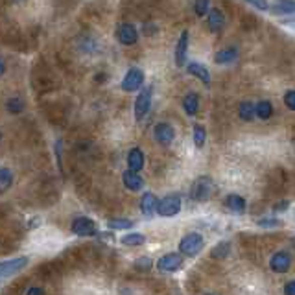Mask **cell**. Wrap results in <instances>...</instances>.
<instances>
[{
    "label": "cell",
    "mask_w": 295,
    "mask_h": 295,
    "mask_svg": "<svg viewBox=\"0 0 295 295\" xmlns=\"http://www.w3.org/2000/svg\"><path fill=\"white\" fill-rule=\"evenodd\" d=\"M257 225L258 227H279V225H282V221L275 220V218H264V220L257 221Z\"/></svg>",
    "instance_id": "32"
},
{
    "label": "cell",
    "mask_w": 295,
    "mask_h": 295,
    "mask_svg": "<svg viewBox=\"0 0 295 295\" xmlns=\"http://www.w3.org/2000/svg\"><path fill=\"white\" fill-rule=\"evenodd\" d=\"M273 114V105H271V102H268V100H264V102H258L257 103V116L262 118V120H268L269 116Z\"/></svg>",
    "instance_id": "22"
},
{
    "label": "cell",
    "mask_w": 295,
    "mask_h": 295,
    "mask_svg": "<svg viewBox=\"0 0 295 295\" xmlns=\"http://www.w3.org/2000/svg\"><path fill=\"white\" fill-rule=\"evenodd\" d=\"M238 113H240V116L244 118V120H253L255 114H257V105L253 102H242Z\"/></svg>",
    "instance_id": "21"
},
{
    "label": "cell",
    "mask_w": 295,
    "mask_h": 295,
    "mask_svg": "<svg viewBox=\"0 0 295 295\" xmlns=\"http://www.w3.org/2000/svg\"><path fill=\"white\" fill-rule=\"evenodd\" d=\"M188 72L192 76H196L198 80H201L205 83V87H209L210 85V74H209V70L205 69L203 65H199V63H190L187 67Z\"/></svg>",
    "instance_id": "17"
},
{
    "label": "cell",
    "mask_w": 295,
    "mask_h": 295,
    "mask_svg": "<svg viewBox=\"0 0 295 295\" xmlns=\"http://www.w3.org/2000/svg\"><path fill=\"white\" fill-rule=\"evenodd\" d=\"M209 295H212V293H209Z\"/></svg>",
    "instance_id": "39"
},
{
    "label": "cell",
    "mask_w": 295,
    "mask_h": 295,
    "mask_svg": "<svg viewBox=\"0 0 295 295\" xmlns=\"http://www.w3.org/2000/svg\"><path fill=\"white\" fill-rule=\"evenodd\" d=\"M275 11L280 13V15L295 13V2H279V4H275Z\"/></svg>",
    "instance_id": "28"
},
{
    "label": "cell",
    "mask_w": 295,
    "mask_h": 295,
    "mask_svg": "<svg viewBox=\"0 0 295 295\" xmlns=\"http://www.w3.org/2000/svg\"><path fill=\"white\" fill-rule=\"evenodd\" d=\"M225 205L227 209L236 212V214H242L246 210V199L242 198V196H238V194H229L225 198Z\"/></svg>",
    "instance_id": "16"
},
{
    "label": "cell",
    "mask_w": 295,
    "mask_h": 295,
    "mask_svg": "<svg viewBox=\"0 0 295 295\" xmlns=\"http://www.w3.org/2000/svg\"><path fill=\"white\" fill-rule=\"evenodd\" d=\"M187 50H188V32H183L175 46V65L183 67L185 59H187Z\"/></svg>",
    "instance_id": "15"
},
{
    "label": "cell",
    "mask_w": 295,
    "mask_h": 295,
    "mask_svg": "<svg viewBox=\"0 0 295 295\" xmlns=\"http://www.w3.org/2000/svg\"><path fill=\"white\" fill-rule=\"evenodd\" d=\"M146 242V236L140 234V232H131V234H126L122 238L124 246H142Z\"/></svg>",
    "instance_id": "23"
},
{
    "label": "cell",
    "mask_w": 295,
    "mask_h": 295,
    "mask_svg": "<svg viewBox=\"0 0 295 295\" xmlns=\"http://www.w3.org/2000/svg\"><path fill=\"white\" fill-rule=\"evenodd\" d=\"M290 266H291V257L286 251L275 253L273 257H271V260H269V268L275 273H286L290 269Z\"/></svg>",
    "instance_id": "8"
},
{
    "label": "cell",
    "mask_w": 295,
    "mask_h": 295,
    "mask_svg": "<svg viewBox=\"0 0 295 295\" xmlns=\"http://www.w3.org/2000/svg\"><path fill=\"white\" fill-rule=\"evenodd\" d=\"M26 295H44V291L41 288H30Z\"/></svg>",
    "instance_id": "38"
},
{
    "label": "cell",
    "mask_w": 295,
    "mask_h": 295,
    "mask_svg": "<svg viewBox=\"0 0 295 295\" xmlns=\"http://www.w3.org/2000/svg\"><path fill=\"white\" fill-rule=\"evenodd\" d=\"M151 107V87H146L135 100V116L137 120H142L146 114L150 113Z\"/></svg>",
    "instance_id": "5"
},
{
    "label": "cell",
    "mask_w": 295,
    "mask_h": 295,
    "mask_svg": "<svg viewBox=\"0 0 295 295\" xmlns=\"http://www.w3.org/2000/svg\"><path fill=\"white\" fill-rule=\"evenodd\" d=\"M153 137H155V140L161 146H170L173 137H175V131H173V128L170 124L161 122V124H157L155 129H153Z\"/></svg>",
    "instance_id": "7"
},
{
    "label": "cell",
    "mask_w": 295,
    "mask_h": 295,
    "mask_svg": "<svg viewBox=\"0 0 295 295\" xmlns=\"http://www.w3.org/2000/svg\"><path fill=\"white\" fill-rule=\"evenodd\" d=\"M116 37L122 44L129 46V44H135L139 41V33H137V28L133 24H122L116 30Z\"/></svg>",
    "instance_id": "11"
},
{
    "label": "cell",
    "mask_w": 295,
    "mask_h": 295,
    "mask_svg": "<svg viewBox=\"0 0 295 295\" xmlns=\"http://www.w3.org/2000/svg\"><path fill=\"white\" fill-rule=\"evenodd\" d=\"M284 295H295V280H290V282H286V286H284Z\"/></svg>",
    "instance_id": "34"
},
{
    "label": "cell",
    "mask_w": 295,
    "mask_h": 295,
    "mask_svg": "<svg viewBox=\"0 0 295 295\" xmlns=\"http://www.w3.org/2000/svg\"><path fill=\"white\" fill-rule=\"evenodd\" d=\"M181 266H183V258L181 255H175V253H168V255L159 258V262H157V268L161 269V271H168V273L177 271Z\"/></svg>",
    "instance_id": "10"
},
{
    "label": "cell",
    "mask_w": 295,
    "mask_h": 295,
    "mask_svg": "<svg viewBox=\"0 0 295 295\" xmlns=\"http://www.w3.org/2000/svg\"><path fill=\"white\" fill-rule=\"evenodd\" d=\"M236 57H238V52L234 48H225V50H220L216 54L214 61L218 65H229V63H234Z\"/></svg>",
    "instance_id": "19"
},
{
    "label": "cell",
    "mask_w": 295,
    "mask_h": 295,
    "mask_svg": "<svg viewBox=\"0 0 295 295\" xmlns=\"http://www.w3.org/2000/svg\"><path fill=\"white\" fill-rule=\"evenodd\" d=\"M122 181H124V187L128 188V190H131V192L142 190V187H144V179H142L137 172H131V170L124 172Z\"/></svg>",
    "instance_id": "13"
},
{
    "label": "cell",
    "mask_w": 295,
    "mask_h": 295,
    "mask_svg": "<svg viewBox=\"0 0 295 295\" xmlns=\"http://www.w3.org/2000/svg\"><path fill=\"white\" fill-rule=\"evenodd\" d=\"M61 144H63L61 140H57V142H55V157H57V164H59V168H61Z\"/></svg>",
    "instance_id": "36"
},
{
    "label": "cell",
    "mask_w": 295,
    "mask_h": 295,
    "mask_svg": "<svg viewBox=\"0 0 295 295\" xmlns=\"http://www.w3.org/2000/svg\"><path fill=\"white\" fill-rule=\"evenodd\" d=\"M251 6H255V8H258V10H268V2H251Z\"/></svg>",
    "instance_id": "37"
},
{
    "label": "cell",
    "mask_w": 295,
    "mask_h": 295,
    "mask_svg": "<svg viewBox=\"0 0 295 295\" xmlns=\"http://www.w3.org/2000/svg\"><path fill=\"white\" fill-rule=\"evenodd\" d=\"M288 201H280V203L275 205V212H284V210H288Z\"/></svg>",
    "instance_id": "35"
},
{
    "label": "cell",
    "mask_w": 295,
    "mask_h": 295,
    "mask_svg": "<svg viewBox=\"0 0 295 295\" xmlns=\"http://www.w3.org/2000/svg\"><path fill=\"white\" fill-rule=\"evenodd\" d=\"M205 246V240L203 236L199 234V232H190L179 242V249H181L183 255H187V257H196Z\"/></svg>",
    "instance_id": "2"
},
{
    "label": "cell",
    "mask_w": 295,
    "mask_h": 295,
    "mask_svg": "<svg viewBox=\"0 0 295 295\" xmlns=\"http://www.w3.org/2000/svg\"><path fill=\"white\" fill-rule=\"evenodd\" d=\"M179 210H181V198L179 196H166L159 201L157 214L162 216V218H172V216L179 214Z\"/></svg>",
    "instance_id": "3"
},
{
    "label": "cell",
    "mask_w": 295,
    "mask_h": 295,
    "mask_svg": "<svg viewBox=\"0 0 295 295\" xmlns=\"http://www.w3.org/2000/svg\"><path fill=\"white\" fill-rule=\"evenodd\" d=\"M28 260L26 257H21V258H13V260H6V262H2V266H0V273H2V279H8V277H11V275L19 273V271H22V269L28 266Z\"/></svg>",
    "instance_id": "6"
},
{
    "label": "cell",
    "mask_w": 295,
    "mask_h": 295,
    "mask_svg": "<svg viewBox=\"0 0 295 295\" xmlns=\"http://www.w3.org/2000/svg\"><path fill=\"white\" fill-rule=\"evenodd\" d=\"M72 232L78 236H94L96 234V225L91 218H76L72 221Z\"/></svg>",
    "instance_id": "9"
},
{
    "label": "cell",
    "mask_w": 295,
    "mask_h": 295,
    "mask_svg": "<svg viewBox=\"0 0 295 295\" xmlns=\"http://www.w3.org/2000/svg\"><path fill=\"white\" fill-rule=\"evenodd\" d=\"M223 13L220 10H210L209 11V26L212 32H220L223 28Z\"/></svg>",
    "instance_id": "20"
},
{
    "label": "cell",
    "mask_w": 295,
    "mask_h": 295,
    "mask_svg": "<svg viewBox=\"0 0 295 295\" xmlns=\"http://www.w3.org/2000/svg\"><path fill=\"white\" fill-rule=\"evenodd\" d=\"M128 166L131 172H140L144 168V153L139 148H133L128 153Z\"/></svg>",
    "instance_id": "14"
},
{
    "label": "cell",
    "mask_w": 295,
    "mask_h": 295,
    "mask_svg": "<svg viewBox=\"0 0 295 295\" xmlns=\"http://www.w3.org/2000/svg\"><path fill=\"white\" fill-rule=\"evenodd\" d=\"M11 183H13V172L10 168H2L0 170V188H2V192H6L10 188Z\"/></svg>",
    "instance_id": "25"
},
{
    "label": "cell",
    "mask_w": 295,
    "mask_h": 295,
    "mask_svg": "<svg viewBox=\"0 0 295 295\" xmlns=\"http://www.w3.org/2000/svg\"><path fill=\"white\" fill-rule=\"evenodd\" d=\"M214 194V183L210 177H199L190 188V198L194 201H207Z\"/></svg>",
    "instance_id": "1"
},
{
    "label": "cell",
    "mask_w": 295,
    "mask_h": 295,
    "mask_svg": "<svg viewBox=\"0 0 295 295\" xmlns=\"http://www.w3.org/2000/svg\"><path fill=\"white\" fill-rule=\"evenodd\" d=\"M22 109H24V102H22L21 98H11L10 102H8V111L10 113H22Z\"/></svg>",
    "instance_id": "30"
},
{
    "label": "cell",
    "mask_w": 295,
    "mask_h": 295,
    "mask_svg": "<svg viewBox=\"0 0 295 295\" xmlns=\"http://www.w3.org/2000/svg\"><path fill=\"white\" fill-rule=\"evenodd\" d=\"M194 10H196V15L203 17L205 13L209 11V2H207V0H199V2L194 4Z\"/></svg>",
    "instance_id": "31"
},
{
    "label": "cell",
    "mask_w": 295,
    "mask_h": 295,
    "mask_svg": "<svg viewBox=\"0 0 295 295\" xmlns=\"http://www.w3.org/2000/svg\"><path fill=\"white\" fill-rule=\"evenodd\" d=\"M157 207H159V199L153 196L151 192H146L140 199V210L146 218H153V214L157 212Z\"/></svg>",
    "instance_id": "12"
},
{
    "label": "cell",
    "mask_w": 295,
    "mask_h": 295,
    "mask_svg": "<svg viewBox=\"0 0 295 295\" xmlns=\"http://www.w3.org/2000/svg\"><path fill=\"white\" fill-rule=\"evenodd\" d=\"M109 229H116V231H124V229H131L133 225V221L131 220H126V218H118V220H111L107 223Z\"/></svg>",
    "instance_id": "27"
},
{
    "label": "cell",
    "mask_w": 295,
    "mask_h": 295,
    "mask_svg": "<svg viewBox=\"0 0 295 295\" xmlns=\"http://www.w3.org/2000/svg\"><path fill=\"white\" fill-rule=\"evenodd\" d=\"M153 262H151L150 257H140L135 260V269H139V271H150Z\"/></svg>",
    "instance_id": "29"
},
{
    "label": "cell",
    "mask_w": 295,
    "mask_h": 295,
    "mask_svg": "<svg viewBox=\"0 0 295 295\" xmlns=\"http://www.w3.org/2000/svg\"><path fill=\"white\" fill-rule=\"evenodd\" d=\"M231 251V244L229 242H220V244H216L214 249H212V258H225Z\"/></svg>",
    "instance_id": "24"
},
{
    "label": "cell",
    "mask_w": 295,
    "mask_h": 295,
    "mask_svg": "<svg viewBox=\"0 0 295 295\" xmlns=\"http://www.w3.org/2000/svg\"><path fill=\"white\" fill-rule=\"evenodd\" d=\"M284 103L286 107L291 109V111H295V91H288L284 94Z\"/></svg>",
    "instance_id": "33"
},
{
    "label": "cell",
    "mask_w": 295,
    "mask_h": 295,
    "mask_svg": "<svg viewBox=\"0 0 295 295\" xmlns=\"http://www.w3.org/2000/svg\"><path fill=\"white\" fill-rule=\"evenodd\" d=\"M183 107H185L187 114L194 116V114L198 113V109H199V96H198V94H196V92H188L187 96L183 98Z\"/></svg>",
    "instance_id": "18"
},
{
    "label": "cell",
    "mask_w": 295,
    "mask_h": 295,
    "mask_svg": "<svg viewBox=\"0 0 295 295\" xmlns=\"http://www.w3.org/2000/svg\"><path fill=\"white\" fill-rule=\"evenodd\" d=\"M142 83H144V72L140 69H137V67H133V69L128 70L126 78L122 80V89L126 92L137 91V89L142 87Z\"/></svg>",
    "instance_id": "4"
},
{
    "label": "cell",
    "mask_w": 295,
    "mask_h": 295,
    "mask_svg": "<svg viewBox=\"0 0 295 295\" xmlns=\"http://www.w3.org/2000/svg\"><path fill=\"white\" fill-rule=\"evenodd\" d=\"M205 139H207L205 128L203 126H199V124H196V126H194V142H196V146H198V148H203Z\"/></svg>",
    "instance_id": "26"
}]
</instances>
